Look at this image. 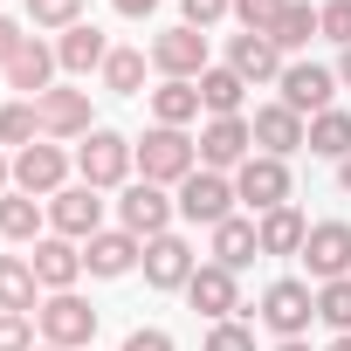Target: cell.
Masks as SVG:
<instances>
[{"instance_id":"6da1fadb","label":"cell","mask_w":351,"mask_h":351,"mask_svg":"<svg viewBox=\"0 0 351 351\" xmlns=\"http://www.w3.org/2000/svg\"><path fill=\"white\" fill-rule=\"evenodd\" d=\"M131 152H138V172H145L152 186H180V180L200 172V145H193L186 131H172V124H152Z\"/></svg>"},{"instance_id":"7a4b0ae2","label":"cell","mask_w":351,"mask_h":351,"mask_svg":"<svg viewBox=\"0 0 351 351\" xmlns=\"http://www.w3.org/2000/svg\"><path fill=\"white\" fill-rule=\"evenodd\" d=\"M131 165H138V152H131V138L124 131H90L83 138V152H76V172H83V186H97V193H110V186H124L131 180Z\"/></svg>"},{"instance_id":"3957f363","label":"cell","mask_w":351,"mask_h":351,"mask_svg":"<svg viewBox=\"0 0 351 351\" xmlns=\"http://www.w3.org/2000/svg\"><path fill=\"white\" fill-rule=\"evenodd\" d=\"M234 200L255 207V214L289 207V165L269 158V152H248V165H234Z\"/></svg>"},{"instance_id":"277c9868","label":"cell","mask_w":351,"mask_h":351,"mask_svg":"<svg viewBox=\"0 0 351 351\" xmlns=\"http://www.w3.org/2000/svg\"><path fill=\"white\" fill-rule=\"evenodd\" d=\"M172 214H180V200H165V186H152V180H131L124 200H117V221H124V234H138V241L172 234Z\"/></svg>"},{"instance_id":"5b68a950","label":"cell","mask_w":351,"mask_h":351,"mask_svg":"<svg viewBox=\"0 0 351 351\" xmlns=\"http://www.w3.org/2000/svg\"><path fill=\"white\" fill-rule=\"evenodd\" d=\"M35 324H42V344H56V351H76V344H90V337H97V310H90L76 289L49 296V303L35 310Z\"/></svg>"},{"instance_id":"8992f818","label":"cell","mask_w":351,"mask_h":351,"mask_svg":"<svg viewBox=\"0 0 351 351\" xmlns=\"http://www.w3.org/2000/svg\"><path fill=\"white\" fill-rule=\"evenodd\" d=\"M255 317H262V324L276 330V344H282V337H303V330H310L317 296H310V282H289V276H282V282L262 289V310H255Z\"/></svg>"},{"instance_id":"52a82bcc","label":"cell","mask_w":351,"mask_h":351,"mask_svg":"<svg viewBox=\"0 0 351 351\" xmlns=\"http://www.w3.org/2000/svg\"><path fill=\"white\" fill-rule=\"evenodd\" d=\"M180 214L193 221V228H221V221H234V180H221V172H193V180H180Z\"/></svg>"},{"instance_id":"ba28073f","label":"cell","mask_w":351,"mask_h":351,"mask_svg":"<svg viewBox=\"0 0 351 351\" xmlns=\"http://www.w3.org/2000/svg\"><path fill=\"white\" fill-rule=\"evenodd\" d=\"M49 228H56L62 241L104 234V193H97V186H62V193L49 200Z\"/></svg>"},{"instance_id":"9c48e42d","label":"cell","mask_w":351,"mask_h":351,"mask_svg":"<svg viewBox=\"0 0 351 351\" xmlns=\"http://www.w3.org/2000/svg\"><path fill=\"white\" fill-rule=\"evenodd\" d=\"M62 180H69V152H62V145H28V152H14V193L56 200Z\"/></svg>"},{"instance_id":"30bf717a","label":"cell","mask_w":351,"mask_h":351,"mask_svg":"<svg viewBox=\"0 0 351 351\" xmlns=\"http://www.w3.org/2000/svg\"><path fill=\"white\" fill-rule=\"evenodd\" d=\"M330 97H337V69H324V62H289L282 69V104L296 117H324Z\"/></svg>"},{"instance_id":"8fae6325","label":"cell","mask_w":351,"mask_h":351,"mask_svg":"<svg viewBox=\"0 0 351 351\" xmlns=\"http://www.w3.org/2000/svg\"><path fill=\"white\" fill-rule=\"evenodd\" d=\"M152 62H158L172 83H200V76H207V35H200V28H165V35L152 42Z\"/></svg>"},{"instance_id":"7c38bea8","label":"cell","mask_w":351,"mask_h":351,"mask_svg":"<svg viewBox=\"0 0 351 351\" xmlns=\"http://www.w3.org/2000/svg\"><path fill=\"white\" fill-rule=\"evenodd\" d=\"M193 145H200V165H207V172H228V165H248L255 131H248V117H207V131H200Z\"/></svg>"},{"instance_id":"4fadbf2b","label":"cell","mask_w":351,"mask_h":351,"mask_svg":"<svg viewBox=\"0 0 351 351\" xmlns=\"http://www.w3.org/2000/svg\"><path fill=\"white\" fill-rule=\"evenodd\" d=\"M303 262H310L317 282H344L351 276V228L344 221H317L310 241H303Z\"/></svg>"},{"instance_id":"5bb4252c","label":"cell","mask_w":351,"mask_h":351,"mask_svg":"<svg viewBox=\"0 0 351 351\" xmlns=\"http://www.w3.org/2000/svg\"><path fill=\"white\" fill-rule=\"evenodd\" d=\"M186 296H193V310L214 317V324H228V317L241 310V282H234V269H221V262H200L193 282H186Z\"/></svg>"},{"instance_id":"9a60e30c","label":"cell","mask_w":351,"mask_h":351,"mask_svg":"<svg viewBox=\"0 0 351 351\" xmlns=\"http://www.w3.org/2000/svg\"><path fill=\"white\" fill-rule=\"evenodd\" d=\"M35 110H42V138H90L97 131L90 90H49V97H35Z\"/></svg>"},{"instance_id":"2e32d148","label":"cell","mask_w":351,"mask_h":351,"mask_svg":"<svg viewBox=\"0 0 351 351\" xmlns=\"http://www.w3.org/2000/svg\"><path fill=\"white\" fill-rule=\"evenodd\" d=\"M248 131H255V145H262L269 158H289V152H303V138H310V124H303L289 104H262V110L248 117Z\"/></svg>"},{"instance_id":"e0dca14e","label":"cell","mask_w":351,"mask_h":351,"mask_svg":"<svg viewBox=\"0 0 351 351\" xmlns=\"http://www.w3.org/2000/svg\"><path fill=\"white\" fill-rule=\"evenodd\" d=\"M138 262H145V241L124 234V228H104V234L83 241V269H90V276H131Z\"/></svg>"},{"instance_id":"ac0fdd59","label":"cell","mask_w":351,"mask_h":351,"mask_svg":"<svg viewBox=\"0 0 351 351\" xmlns=\"http://www.w3.org/2000/svg\"><path fill=\"white\" fill-rule=\"evenodd\" d=\"M28 262H35V276H42V289H49V296L76 289V276H83V248H76V241H62V234H42V241L28 248Z\"/></svg>"},{"instance_id":"d6986e66","label":"cell","mask_w":351,"mask_h":351,"mask_svg":"<svg viewBox=\"0 0 351 351\" xmlns=\"http://www.w3.org/2000/svg\"><path fill=\"white\" fill-rule=\"evenodd\" d=\"M193 248L180 241V234H158V241H145V282L152 289H186L193 282Z\"/></svg>"},{"instance_id":"ffe728a7","label":"cell","mask_w":351,"mask_h":351,"mask_svg":"<svg viewBox=\"0 0 351 351\" xmlns=\"http://www.w3.org/2000/svg\"><path fill=\"white\" fill-rule=\"evenodd\" d=\"M228 69L241 83H282V49L269 35H234L228 42Z\"/></svg>"},{"instance_id":"44dd1931","label":"cell","mask_w":351,"mask_h":351,"mask_svg":"<svg viewBox=\"0 0 351 351\" xmlns=\"http://www.w3.org/2000/svg\"><path fill=\"white\" fill-rule=\"evenodd\" d=\"M56 69H62V62H56V49H49V42H35V35H28V49H21V56H14V62H8V90H21V97H28V104H35V97H49V90H56V83H49V76H56Z\"/></svg>"},{"instance_id":"7402d4cb","label":"cell","mask_w":351,"mask_h":351,"mask_svg":"<svg viewBox=\"0 0 351 351\" xmlns=\"http://www.w3.org/2000/svg\"><path fill=\"white\" fill-rule=\"evenodd\" d=\"M56 62H62L69 76H90V69H104V62H110V42H104V28H90V21L62 28V42H56Z\"/></svg>"},{"instance_id":"603a6c76","label":"cell","mask_w":351,"mask_h":351,"mask_svg":"<svg viewBox=\"0 0 351 351\" xmlns=\"http://www.w3.org/2000/svg\"><path fill=\"white\" fill-rule=\"evenodd\" d=\"M42 276H35V262L28 255H0V310H21V317H35L42 303Z\"/></svg>"},{"instance_id":"cb8c5ba5","label":"cell","mask_w":351,"mask_h":351,"mask_svg":"<svg viewBox=\"0 0 351 351\" xmlns=\"http://www.w3.org/2000/svg\"><path fill=\"white\" fill-rule=\"evenodd\" d=\"M255 241H262V255H303L310 221H303L296 207H276V214H262V221H255Z\"/></svg>"},{"instance_id":"d4e9b609","label":"cell","mask_w":351,"mask_h":351,"mask_svg":"<svg viewBox=\"0 0 351 351\" xmlns=\"http://www.w3.org/2000/svg\"><path fill=\"white\" fill-rule=\"evenodd\" d=\"M152 117L172 124V131H186V124L200 117V83H172V76H165V83L152 90Z\"/></svg>"},{"instance_id":"484cf974","label":"cell","mask_w":351,"mask_h":351,"mask_svg":"<svg viewBox=\"0 0 351 351\" xmlns=\"http://www.w3.org/2000/svg\"><path fill=\"white\" fill-rule=\"evenodd\" d=\"M42 214H49V207H42L35 193H8V200H0V241H28V248H35V241H42Z\"/></svg>"},{"instance_id":"4316f807","label":"cell","mask_w":351,"mask_h":351,"mask_svg":"<svg viewBox=\"0 0 351 351\" xmlns=\"http://www.w3.org/2000/svg\"><path fill=\"white\" fill-rule=\"evenodd\" d=\"M255 255H262L255 221H221V228H214V262H221V269H234V276H241Z\"/></svg>"},{"instance_id":"83f0119b","label":"cell","mask_w":351,"mask_h":351,"mask_svg":"<svg viewBox=\"0 0 351 351\" xmlns=\"http://www.w3.org/2000/svg\"><path fill=\"white\" fill-rule=\"evenodd\" d=\"M241 90H248V83H241L234 69H207V76H200V110H207V117H241Z\"/></svg>"},{"instance_id":"f1b7e54d","label":"cell","mask_w":351,"mask_h":351,"mask_svg":"<svg viewBox=\"0 0 351 351\" xmlns=\"http://www.w3.org/2000/svg\"><path fill=\"white\" fill-rule=\"evenodd\" d=\"M317 158H351V110H324L310 117V138H303Z\"/></svg>"},{"instance_id":"f546056e","label":"cell","mask_w":351,"mask_h":351,"mask_svg":"<svg viewBox=\"0 0 351 351\" xmlns=\"http://www.w3.org/2000/svg\"><path fill=\"white\" fill-rule=\"evenodd\" d=\"M0 145H14V152H28V145H42V110H35L28 97H14L8 110H0Z\"/></svg>"},{"instance_id":"4dcf8cb0","label":"cell","mask_w":351,"mask_h":351,"mask_svg":"<svg viewBox=\"0 0 351 351\" xmlns=\"http://www.w3.org/2000/svg\"><path fill=\"white\" fill-rule=\"evenodd\" d=\"M324 28H317V8H303V0H289V8H282V21L269 28V42L276 49H303V42H317Z\"/></svg>"},{"instance_id":"1f68e13d","label":"cell","mask_w":351,"mask_h":351,"mask_svg":"<svg viewBox=\"0 0 351 351\" xmlns=\"http://www.w3.org/2000/svg\"><path fill=\"white\" fill-rule=\"evenodd\" d=\"M138 83H145V56H138V49H110V62H104V90L138 97Z\"/></svg>"},{"instance_id":"d6a6232c","label":"cell","mask_w":351,"mask_h":351,"mask_svg":"<svg viewBox=\"0 0 351 351\" xmlns=\"http://www.w3.org/2000/svg\"><path fill=\"white\" fill-rule=\"evenodd\" d=\"M317 317H324V324H330L337 337H351V276H344V282H324V289H317Z\"/></svg>"},{"instance_id":"836d02e7","label":"cell","mask_w":351,"mask_h":351,"mask_svg":"<svg viewBox=\"0 0 351 351\" xmlns=\"http://www.w3.org/2000/svg\"><path fill=\"white\" fill-rule=\"evenodd\" d=\"M83 0H28V28H76Z\"/></svg>"},{"instance_id":"e575fe53","label":"cell","mask_w":351,"mask_h":351,"mask_svg":"<svg viewBox=\"0 0 351 351\" xmlns=\"http://www.w3.org/2000/svg\"><path fill=\"white\" fill-rule=\"evenodd\" d=\"M282 8H289V0H234V14H241L248 35H269V28L282 21Z\"/></svg>"},{"instance_id":"d590c367","label":"cell","mask_w":351,"mask_h":351,"mask_svg":"<svg viewBox=\"0 0 351 351\" xmlns=\"http://www.w3.org/2000/svg\"><path fill=\"white\" fill-rule=\"evenodd\" d=\"M317 28H324V42L351 49V0H324V8H317Z\"/></svg>"},{"instance_id":"8d00e7d4","label":"cell","mask_w":351,"mask_h":351,"mask_svg":"<svg viewBox=\"0 0 351 351\" xmlns=\"http://www.w3.org/2000/svg\"><path fill=\"white\" fill-rule=\"evenodd\" d=\"M0 351H35V317L0 310Z\"/></svg>"},{"instance_id":"74e56055","label":"cell","mask_w":351,"mask_h":351,"mask_svg":"<svg viewBox=\"0 0 351 351\" xmlns=\"http://www.w3.org/2000/svg\"><path fill=\"white\" fill-rule=\"evenodd\" d=\"M207 351H255V330L228 317V324H214V330H207Z\"/></svg>"},{"instance_id":"f35d334b","label":"cell","mask_w":351,"mask_h":351,"mask_svg":"<svg viewBox=\"0 0 351 351\" xmlns=\"http://www.w3.org/2000/svg\"><path fill=\"white\" fill-rule=\"evenodd\" d=\"M186 8V28H214L221 14H234V0H180Z\"/></svg>"},{"instance_id":"ab89813d","label":"cell","mask_w":351,"mask_h":351,"mask_svg":"<svg viewBox=\"0 0 351 351\" xmlns=\"http://www.w3.org/2000/svg\"><path fill=\"white\" fill-rule=\"evenodd\" d=\"M28 49V35H21V21H8V14H0V69H8L14 56Z\"/></svg>"},{"instance_id":"60d3db41","label":"cell","mask_w":351,"mask_h":351,"mask_svg":"<svg viewBox=\"0 0 351 351\" xmlns=\"http://www.w3.org/2000/svg\"><path fill=\"white\" fill-rule=\"evenodd\" d=\"M124 351H180V344H172L165 330H145V324H138V330L124 337Z\"/></svg>"},{"instance_id":"b9f144b4","label":"cell","mask_w":351,"mask_h":351,"mask_svg":"<svg viewBox=\"0 0 351 351\" xmlns=\"http://www.w3.org/2000/svg\"><path fill=\"white\" fill-rule=\"evenodd\" d=\"M110 8H117L124 21H145V14H158V0H110Z\"/></svg>"},{"instance_id":"7bdbcfd3","label":"cell","mask_w":351,"mask_h":351,"mask_svg":"<svg viewBox=\"0 0 351 351\" xmlns=\"http://www.w3.org/2000/svg\"><path fill=\"white\" fill-rule=\"evenodd\" d=\"M14 193V158H0V200Z\"/></svg>"},{"instance_id":"ee69618b","label":"cell","mask_w":351,"mask_h":351,"mask_svg":"<svg viewBox=\"0 0 351 351\" xmlns=\"http://www.w3.org/2000/svg\"><path fill=\"white\" fill-rule=\"evenodd\" d=\"M337 186H344V193H351V158H337Z\"/></svg>"},{"instance_id":"f6af8a7d","label":"cell","mask_w":351,"mask_h":351,"mask_svg":"<svg viewBox=\"0 0 351 351\" xmlns=\"http://www.w3.org/2000/svg\"><path fill=\"white\" fill-rule=\"evenodd\" d=\"M337 83H344V90H351V49H344V62H337Z\"/></svg>"},{"instance_id":"bcb514c9","label":"cell","mask_w":351,"mask_h":351,"mask_svg":"<svg viewBox=\"0 0 351 351\" xmlns=\"http://www.w3.org/2000/svg\"><path fill=\"white\" fill-rule=\"evenodd\" d=\"M276 351H310V344H303V337H282V344H276Z\"/></svg>"},{"instance_id":"7dc6e473","label":"cell","mask_w":351,"mask_h":351,"mask_svg":"<svg viewBox=\"0 0 351 351\" xmlns=\"http://www.w3.org/2000/svg\"><path fill=\"white\" fill-rule=\"evenodd\" d=\"M330 351H351V337H337V344H330Z\"/></svg>"},{"instance_id":"c3c4849f","label":"cell","mask_w":351,"mask_h":351,"mask_svg":"<svg viewBox=\"0 0 351 351\" xmlns=\"http://www.w3.org/2000/svg\"><path fill=\"white\" fill-rule=\"evenodd\" d=\"M35 351H56V344H35Z\"/></svg>"}]
</instances>
